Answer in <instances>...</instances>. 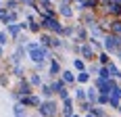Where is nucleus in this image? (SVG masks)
Masks as SVG:
<instances>
[{
    "instance_id": "10",
    "label": "nucleus",
    "mask_w": 121,
    "mask_h": 117,
    "mask_svg": "<svg viewBox=\"0 0 121 117\" xmlns=\"http://www.w3.org/2000/svg\"><path fill=\"white\" fill-rule=\"evenodd\" d=\"M50 71H52V73H59V63H52V65H50Z\"/></svg>"
},
{
    "instance_id": "6",
    "label": "nucleus",
    "mask_w": 121,
    "mask_h": 117,
    "mask_svg": "<svg viewBox=\"0 0 121 117\" xmlns=\"http://www.w3.org/2000/svg\"><path fill=\"white\" fill-rule=\"evenodd\" d=\"M84 54L92 58V54H94V52H92V48H90V46H84Z\"/></svg>"
},
{
    "instance_id": "3",
    "label": "nucleus",
    "mask_w": 121,
    "mask_h": 117,
    "mask_svg": "<svg viewBox=\"0 0 121 117\" xmlns=\"http://www.w3.org/2000/svg\"><path fill=\"white\" fill-rule=\"evenodd\" d=\"M40 113H44V115H52V113H56L54 103H46V105H42V107H40Z\"/></svg>"
},
{
    "instance_id": "13",
    "label": "nucleus",
    "mask_w": 121,
    "mask_h": 117,
    "mask_svg": "<svg viewBox=\"0 0 121 117\" xmlns=\"http://www.w3.org/2000/svg\"><path fill=\"white\" fill-rule=\"evenodd\" d=\"M77 80H79V82H88V73H79Z\"/></svg>"
},
{
    "instance_id": "8",
    "label": "nucleus",
    "mask_w": 121,
    "mask_h": 117,
    "mask_svg": "<svg viewBox=\"0 0 121 117\" xmlns=\"http://www.w3.org/2000/svg\"><path fill=\"white\" fill-rule=\"evenodd\" d=\"M88 98L90 100H96V90H88Z\"/></svg>"
},
{
    "instance_id": "11",
    "label": "nucleus",
    "mask_w": 121,
    "mask_h": 117,
    "mask_svg": "<svg viewBox=\"0 0 121 117\" xmlns=\"http://www.w3.org/2000/svg\"><path fill=\"white\" fill-rule=\"evenodd\" d=\"M52 90H63V84H60V82H54V84H52Z\"/></svg>"
},
{
    "instance_id": "12",
    "label": "nucleus",
    "mask_w": 121,
    "mask_h": 117,
    "mask_svg": "<svg viewBox=\"0 0 121 117\" xmlns=\"http://www.w3.org/2000/svg\"><path fill=\"white\" fill-rule=\"evenodd\" d=\"M31 84H34V86H38V84H42V80H40L38 75H34V77H31Z\"/></svg>"
},
{
    "instance_id": "14",
    "label": "nucleus",
    "mask_w": 121,
    "mask_h": 117,
    "mask_svg": "<svg viewBox=\"0 0 121 117\" xmlns=\"http://www.w3.org/2000/svg\"><path fill=\"white\" fill-rule=\"evenodd\" d=\"M60 13H63V15H67V17L71 15V11H69V6H63V9H60Z\"/></svg>"
},
{
    "instance_id": "2",
    "label": "nucleus",
    "mask_w": 121,
    "mask_h": 117,
    "mask_svg": "<svg viewBox=\"0 0 121 117\" xmlns=\"http://www.w3.org/2000/svg\"><path fill=\"white\" fill-rule=\"evenodd\" d=\"M104 46L109 48V50H115V48L119 46V38H115V36H109V38H104Z\"/></svg>"
},
{
    "instance_id": "15",
    "label": "nucleus",
    "mask_w": 121,
    "mask_h": 117,
    "mask_svg": "<svg viewBox=\"0 0 121 117\" xmlns=\"http://www.w3.org/2000/svg\"><path fill=\"white\" fill-rule=\"evenodd\" d=\"M0 44H6V36L4 34H0Z\"/></svg>"
},
{
    "instance_id": "5",
    "label": "nucleus",
    "mask_w": 121,
    "mask_h": 117,
    "mask_svg": "<svg viewBox=\"0 0 121 117\" xmlns=\"http://www.w3.org/2000/svg\"><path fill=\"white\" fill-rule=\"evenodd\" d=\"M21 27H23L21 23H13V25H9V32L15 36V34H19V29H21Z\"/></svg>"
},
{
    "instance_id": "7",
    "label": "nucleus",
    "mask_w": 121,
    "mask_h": 117,
    "mask_svg": "<svg viewBox=\"0 0 121 117\" xmlns=\"http://www.w3.org/2000/svg\"><path fill=\"white\" fill-rule=\"evenodd\" d=\"M63 75H65V82H71V80H73V73H71V71H65Z\"/></svg>"
},
{
    "instance_id": "4",
    "label": "nucleus",
    "mask_w": 121,
    "mask_h": 117,
    "mask_svg": "<svg viewBox=\"0 0 121 117\" xmlns=\"http://www.w3.org/2000/svg\"><path fill=\"white\" fill-rule=\"evenodd\" d=\"M44 23H46V27H48V29H56V32L60 29V25L56 23V21H52V19H46Z\"/></svg>"
},
{
    "instance_id": "1",
    "label": "nucleus",
    "mask_w": 121,
    "mask_h": 117,
    "mask_svg": "<svg viewBox=\"0 0 121 117\" xmlns=\"http://www.w3.org/2000/svg\"><path fill=\"white\" fill-rule=\"evenodd\" d=\"M29 50H31V61H34V63H42L44 58L48 57V50H46V48H42L40 44H36V42H34V44H29Z\"/></svg>"
},
{
    "instance_id": "9",
    "label": "nucleus",
    "mask_w": 121,
    "mask_h": 117,
    "mask_svg": "<svg viewBox=\"0 0 121 117\" xmlns=\"http://www.w3.org/2000/svg\"><path fill=\"white\" fill-rule=\"evenodd\" d=\"M15 113H17V115H21V113H25V109L21 105H15Z\"/></svg>"
}]
</instances>
